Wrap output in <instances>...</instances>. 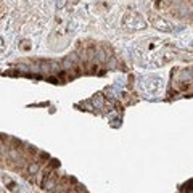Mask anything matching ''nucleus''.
Masks as SVG:
<instances>
[{
    "label": "nucleus",
    "instance_id": "1",
    "mask_svg": "<svg viewBox=\"0 0 193 193\" xmlns=\"http://www.w3.org/2000/svg\"><path fill=\"white\" fill-rule=\"evenodd\" d=\"M39 169H40V166H39V164L37 163H34V164H31V166L29 167H27V171H29V174H37L39 172Z\"/></svg>",
    "mask_w": 193,
    "mask_h": 193
},
{
    "label": "nucleus",
    "instance_id": "2",
    "mask_svg": "<svg viewBox=\"0 0 193 193\" xmlns=\"http://www.w3.org/2000/svg\"><path fill=\"white\" fill-rule=\"evenodd\" d=\"M60 166V163L58 161H56V159H52V161H50L48 163V166H47V169L48 171H52V169H55V167H58Z\"/></svg>",
    "mask_w": 193,
    "mask_h": 193
},
{
    "label": "nucleus",
    "instance_id": "3",
    "mask_svg": "<svg viewBox=\"0 0 193 193\" xmlns=\"http://www.w3.org/2000/svg\"><path fill=\"white\" fill-rule=\"evenodd\" d=\"M98 71V64H90V73H97Z\"/></svg>",
    "mask_w": 193,
    "mask_h": 193
},
{
    "label": "nucleus",
    "instance_id": "4",
    "mask_svg": "<svg viewBox=\"0 0 193 193\" xmlns=\"http://www.w3.org/2000/svg\"><path fill=\"white\" fill-rule=\"evenodd\" d=\"M31 47L29 45H27V42H24V45H23V50H29Z\"/></svg>",
    "mask_w": 193,
    "mask_h": 193
},
{
    "label": "nucleus",
    "instance_id": "5",
    "mask_svg": "<svg viewBox=\"0 0 193 193\" xmlns=\"http://www.w3.org/2000/svg\"><path fill=\"white\" fill-rule=\"evenodd\" d=\"M84 193H85V191H84Z\"/></svg>",
    "mask_w": 193,
    "mask_h": 193
}]
</instances>
